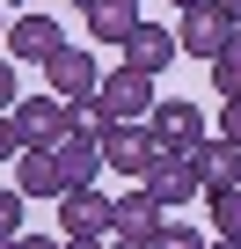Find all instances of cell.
Segmentation results:
<instances>
[{
	"label": "cell",
	"instance_id": "7",
	"mask_svg": "<svg viewBox=\"0 0 241 249\" xmlns=\"http://www.w3.org/2000/svg\"><path fill=\"white\" fill-rule=\"evenodd\" d=\"M44 73H51V95H66V103H88L95 81H102L95 52H80V44H59V52L44 59Z\"/></svg>",
	"mask_w": 241,
	"mask_h": 249
},
{
	"label": "cell",
	"instance_id": "10",
	"mask_svg": "<svg viewBox=\"0 0 241 249\" xmlns=\"http://www.w3.org/2000/svg\"><path fill=\"white\" fill-rule=\"evenodd\" d=\"M51 161H59L66 191H73V183H95V176H102V140L88 132V124H73V132H66V140L51 147Z\"/></svg>",
	"mask_w": 241,
	"mask_h": 249
},
{
	"label": "cell",
	"instance_id": "22",
	"mask_svg": "<svg viewBox=\"0 0 241 249\" xmlns=\"http://www.w3.org/2000/svg\"><path fill=\"white\" fill-rule=\"evenodd\" d=\"M0 110H15V59H0Z\"/></svg>",
	"mask_w": 241,
	"mask_h": 249
},
{
	"label": "cell",
	"instance_id": "17",
	"mask_svg": "<svg viewBox=\"0 0 241 249\" xmlns=\"http://www.w3.org/2000/svg\"><path fill=\"white\" fill-rule=\"evenodd\" d=\"M205 205H212V227L241 242V183H226V191H205Z\"/></svg>",
	"mask_w": 241,
	"mask_h": 249
},
{
	"label": "cell",
	"instance_id": "14",
	"mask_svg": "<svg viewBox=\"0 0 241 249\" xmlns=\"http://www.w3.org/2000/svg\"><path fill=\"white\" fill-rule=\"evenodd\" d=\"M15 161H22V169H15V191H22V198H66V176H59L51 147H22Z\"/></svg>",
	"mask_w": 241,
	"mask_h": 249
},
{
	"label": "cell",
	"instance_id": "16",
	"mask_svg": "<svg viewBox=\"0 0 241 249\" xmlns=\"http://www.w3.org/2000/svg\"><path fill=\"white\" fill-rule=\"evenodd\" d=\"M205 66H212V88H219V103H226V95H241V22L226 30V44H219Z\"/></svg>",
	"mask_w": 241,
	"mask_h": 249
},
{
	"label": "cell",
	"instance_id": "6",
	"mask_svg": "<svg viewBox=\"0 0 241 249\" xmlns=\"http://www.w3.org/2000/svg\"><path fill=\"white\" fill-rule=\"evenodd\" d=\"M139 183L154 191V205H161V213H183V205L205 191V183H197V169H190V154H168V147H161V161H154Z\"/></svg>",
	"mask_w": 241,
	"mask_h": 249
},
{
	"label": "cell",
	"instance_id": "21",
	"mask_svg": "<svg viewBox=\"0 0 241 249\" xmlns=\"http://www.w3.org/2000/svg\"><path fill=\"white\" fill-rule=\"evenodd\" d=\"M8 154H22V140H15V117L0 110V161H8Z\"/></svg>",
	"mask_w": 241,
	"mask_h": 249
},
{
	"label": "cell",
	"instance_id": "15",
	"mask_svg": "<svg viewBox=\"0 0 241 249\" xmlns=\"http://www.w3.org/2000/svg\"><path fill=\"white\" fill-rule=\"evenodd\" d=\"M80 15H88V37L95 44H125L132 22H139V0H88Z\"/></svg>",
	"mask_w": 241,
	"mask_h": 249
},
{
	"label": "cell",
	"instance_id": "19",
	"mask_svg": "<svg viewBox=\"0 0 241 249\" xmlns=\"http://www.w3.org/2000/svg\"><path fill=\"white\" fill-rule=\"evenodd\" d=\"M22 234V191H0V242Z\"/></svg>",
	"mask_w": 241,
	"mask_h": 249
},
{
	"label": "cell",
	"instance_id": "13",
	"mask_svg": "<svg viewBox=\"0 0 241 249\" xmlns=\"http://www.w3.org/2000/svg\"><path fill=\"white\" fill-rule=\"evenodd\" d=\"M59 44H66V37H59L51 15H15V22H8V52H15V59H37V66H44Z\"/></svg>",
	"mask_w": 241,
	"mask_h": 249
},
{
	"label": "cell",
	"instance_id": "28",
	"mask_svg": "<svg viewBox=\"0 0 241 249\" xmlns=\"http://www.w3.org/2000/svg\"><path fill=\"white\" fill-rule=\"evenodd\" d=\"M176 8H190V0H176Z\"/></svg>",
	"mask_w": 241,
	"mask_h": 249
},
{
	"label": "cell",
	"instance_id": "29",
	"mask_svg": "<svg viewBox=\"0 0 241 249\" xmlns=\"http://www.w3.org/2000/svg\"><path fill=\"white\" fill-rule=\"evenodd\" d=\"M73 8H88V0H73Z\"/></svg>",
	"mask_w": 241,
	"mask_h": 249
},
{
	"label": "cell",
	"instance_id": "25",
	"mask_svg": "<svg viewBox=\"0 0 241 249\" xmlns=\"http://www.w3.org/2000/svg\"><path fill=\"white\" fill-rule=\"evenodd\" d=\"M219 8H226V22H241V0H219Z\"/></svg>",
	"mask_w": 241,
	"mask_h": 249
},
{
	"label": "cell",
	"instance_id": "2",
	"mask_svg": "<svg viewBox=\"0 0 241 249\" xmlns=\"http://www.w3.org/2000/svg\"><path fill=\"white\" fill-rule=\"evenodd\" d=\"M8 117H15V140L22 147H59L80 124V103H66V95H15ZM88 132H95V124H88Z\"/></svg>",
	"mask_w": 241,
	"mask_h": 249
},
{
	"label": "cell",
	"instance_id": "23",
	"mask_svg": "<svg viewBox=\"0 0 241 249\" xmlns=\"http://www.w3.org/2000/svg\"><path fill=\"white\" fill-rule=\"evenodd\" d=\"M8 249H59L51 234H8Z\"/></svg>",
	"mask_w": 241,
	"mask_h": 249
},
{
	"label": "cell",
	"instance_id": "5",
	"mask_svg": "<svg viewBox=\"0 0 241 249\" xmlns=\"http://www.w3.org/2000/svg\"><path fill=\"white\" fill-rule=\"evenodd\" d=\"M226 8H219V0H190V8H183V22H176V44H183V59H212L219 44H226Z\"/></svg>",
	"mask_w": 241,
	"mask_h": 249
},
{
	"label": "cell",
	"instance_id": "4",
	"mask_svg": "<svg viewBox=\"0 0 241 249\" xmlns=\"http://www.w3.org/2000/svg\"><path fill=\"white\" fill-rule=\"evenodd\" d=\"M146 124H154V140H161L168 154H197V147H205V110H197V103H183V95L154 103V110H146Z\"/></svg>",
	"mask_w": 241,
	"mask_h": 249
},
{
	"label": "cell",
	"instance_id": "18",
	"mask_svg": "<svg viewBox=\"0 0 241 249\" xmlns=\"http://www.w3.org/2000/svg\"><path fill=\"white\" fill-rule=\"evenodd\" d=\"M146 249H205V234H197V227H183V220L168 213V220L154 227V242H146Z\"/></svg>",
	"mask_w": 241,
	"mask_h": 249
},
{
	"label": "cell",
	"instance_id": "24",
	"mask_svg": "<svg viewBox=\"0 0 241 249\" xmlns=\"http://www.w3.org/2000/svg\"><path fill=\"white\" fill-rule=\"evenodd\" d=\"M59 249H110V242H102V234H66Z\"/></svg>",
	"mask_w": 241,
	"mask_h": 249
},
{
	"label": "cell",
	"instance_id": "12",
	"mask_svg": "<svg viewBox=\"0 0 241 249\" xmlns=\"http://www.w3.org/2000/svg\"><path fill=\"white\" fill-rule=\"evenodd\" d=\"M190 169H197L205 191H226V183H241V147H234L226 132H205V147L190 154Z\"/></svg>",
	"mask_w": 241,
	"mask_h": 249
},
{
	"label": "cell",
	"instance_id": "3",
	"mask_svg": "<svg viewBox=\"0 0 241 249\" xmlns=\"http://www.w3.org/2000/svg\"><path fill=\"white\" fill-rule=\"evenodd\" d=\"M102 169H117V176H146L154 161H161V140H154V124L146 117H125V124H102Z\"/></svg>",
	"mask_w": 241,
	"mask_h": 249
},
{
	"label": "cell",
	"instance_id": "20",
	"mask_svg": "<svg viewBox=\"0 0 241 249\" xmlns=\"http://www.w3.org/2000/svg\"><path fill=\"white\" fill-rule=\"evenodd\" d=\"M219 132H226V140L241 147V95H226V117H219Z\"/></svg>",
	"mask_w": 241,
	"mask_h": 249
},
{
	"label": "cell",
	"instance_id": "26",
	"mask_svg": "<svg viewBox=\"0 0 241 249\" xmlns=\"http://www.w3.org/2000/svg\"><path fill=\"white\" fill-rule=\"evenodd\" d=\"M205 249H241V242H234V234H219V242H205Z\"/></svg>",
	"mask_w": 241,
	"mask_h": 249
},
{
	"label": "cell",
	"instance_id": "8",
	"mask_svg": "<svg viewBox=\"0 0 241 249\" xmlns=\"http://www.w3.org/2000/svg\"><path fill=\"white\" fill-rule=\"evenodd\" d=\"M117 52H125V66H139V73H168V66L183 59L176 30H161V22H132V37L117 44Z\"/></svg>",
	"mask_w": 241,
	"mask_h": 249
},
{
	"label": "cell",
	"instance_id": "9",
	"mask_svg": "<svg viewBox=\"0 0 241 249\" xmlns=\"http://www.w3.org/2000/svg\"><path fill=\"white\" fill-rule=\"evenodd\" d=\"M168 213L154 205V191L139 183V191H125V198H110V234L117 242H154V227H161Z\"/></svg>",
	"mask_w": 241,
	"mask_h": 249
},
{
	"label": "cell",
	"instance_id": "11",
	"mask_svg": "<svg viewBox=\"0 0 241 249\" xmlns=\"http://www.w3.org/2000/svg\"><path fill=\"white\" fill-rule=\"evenodd\" d=\"M59 227H66V234H110V198H102L95 183H73V191L59 198Z\"/></svg>",
	"mask_w": 241,
	"mask_h": 249
},
{
	"label": "cell",
	"instance_id": "1",
	"mask_svg": "<svg viewBox=\"0 0 241 249\" xmlns=\"http://www.w3.org/2000/svg\"><path fill=\"white\" fill-rule=\"evenodd\" d=\"M161 95H154V73H139V66H125V59H117V73H102L95 81V95L80 103V124H95V132H102V124H125V117H146Z\"/></svg>",
	"mask_w": 241,
	"mask_h": 249
},
{
	"label": "cell",
	"instance_id": "27",
	"mask_svg": "<svg viewBox=\"0 0 241 249\" xmlns=\"http://www.w3.org/2000/svg\"><path fill=\"white\" fill-rule=\"evenodd\" d=\"M110 249H146V242H110Z\"/></svg>",
	"mask_w": 241,
	"mask_h": 249
}]
</instances>
